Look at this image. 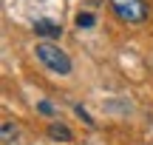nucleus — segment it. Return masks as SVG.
Returning a JSON list of instances; mask_svg holds the SVG:
<instances>
[{
	"label": "nucleus",
	"instance_id": "obj_7",
	"mask_svg": "<svg viewBox=\"0 0 153 145\" xmlns=\"http://www.w3.org/2000/svg\"><path fill=\"white\" fill-rule=\"evenodd\" d=\"M40 114H48V117H51V114H54V105H51V102H40Z\"/></svg>",
	"mask_w": 153,
	"mask_h": 145
},
{
	"label": "nucleus",
	"instance_id": "obj_4",
	"mask_svg": "<svg viewBox=\"0 0 153 145\" xmlns=\"http://www.w3.org/2000/svg\"><path fill=\"white\" fill-rule=\"evenodd\" d=\"M17 134H20V128H17V123H11V120H6V123L0 125V142L3 145H14Z\"/></svg>",
	"mask_w": 153,
	"mask_h": 145
},
{
	"label": "nucleus",
	"instance_id": "obj_5",
	"mask_svg": "<svg viewBox=\"0 0 153 145\" xmlns=\"http://www.w3.org/2000/svg\"><path fill=\"white\" fill-rule=\"evenodd\" d=\"M48 137H51V140H60V142H71V140H74L71 128L62 125V123H51V125H48Z\"/></svg>",
	"mask_w": 153,
	"mask_h": 145
},
{
	"label": "nucleus",
	"instance_id": "obj_6",
	"mask_svg": "<svg viewBox=\"0 0 153 145\" xmlns=\"http://www.w3.org/2000/svg\"><path fill=\"white\" fill-rule=\"evenodd\" d=\"M94 23H97V17H94L91 11H79V14H76V26L79 28H91Z\"/></svg>",
	"mask_w": 153,
	"mask_h": 145
},
{
	"label": "nucleus",
	"instance_id": "obj_1",
	"mask_svg": "<svg viewBox=\"0 0 153 145\" xmlns=\"http://www.w3.org/2000/svg\"><path fill=\"white\" fill-rule=\"evenodd\" d=\"M34 54H37V60L43 63L48 71H54V74H60V77H65V74H71V57L65 54V51L60 49V46H54V43H37L34 46Z\"/></svg>",
	"mask_w": 153,
	"mask_h": 145
},
{
	"label": "nucleus",
	"instance_id": "obj_2",
	"mask_svg": "<svg viewBox=\"0 0 153 145\" xmlns=\"http://www.w3.org/2000/svg\"><path fill=\"white\" fill-rule=\"evenodd\" d=\"M108 3H111L114 14L119 17L122 23H145L148 14H150L145 0H108Z\"/></svg>",
	"mask_w": 153,
	"mask_h": 145
},
{
	"label": "nucleus",
	"instance_id": "obj_3",
	"mask_svg": "<svg viewBox=\"0 0 153 145\" xmlns=\"http://www.w3.org/2000/svg\"><path fill=\"white\" fill-rule=\"evenodd\" d=\"M34 31H37L40 37H60V34H62V26L57 20L40 17V20H34Z\"/></svg>",
	"mask_w": 153,
	"mask_h": 145
}]
</instances>
